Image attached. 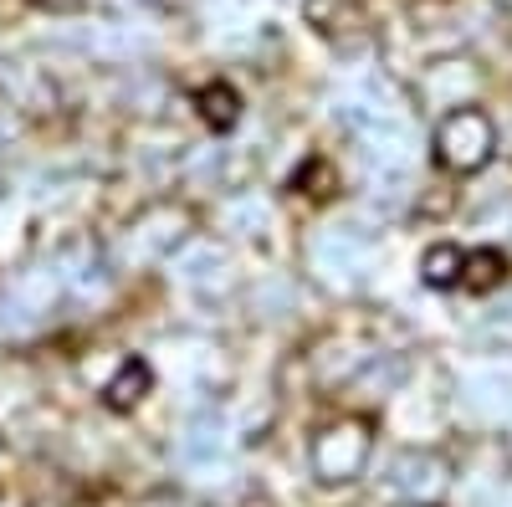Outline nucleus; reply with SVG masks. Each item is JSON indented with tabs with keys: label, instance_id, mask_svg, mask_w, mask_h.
<instances>
[{
	"label": "nucleus",
	"instance_id": "obj_4",
	"mask_svg": "<svg viewBox=\"0 0 512 507\" xmlns=\"http://www.w3.org/2000/svg\"><path fill=\"white\" fill-rule=\"evenodd\" d=\"M195 108H200V118L216 134H231L236 123H241V93L231 88V82H210V88H200L195 93Z\"/></svg>",
	"mask_w": 512,
	"mask_h": 507
},
{
	"label": "nucleus",
	"instance_id": "obj_8",
	"mask_svg": "<svg viewBox=\"0 0 512 507\" xmlns=\"http://www.w3.org/2000/svg\"><path fill=\"white\" fill-rule=\"evenodd\" d=\"M36 6L52 16H77V11H88V0H36Z\"/></svg>",
	"mask_w": 512,
	"mask_h": 507
},
{
	"label": "nucleus",
	"instance_id": "obj_1",
	"mask_svg": "<svg viewBox=\"0 0 512 507\" xmlns=\"http://www.w3.org/2000/svg\"><path fill=\"white\" fill-rule=\"evenodd\" d=\"M369 451H374L369 420H359V415L333 420V426H323V431L313 436V477H318L323 487H349V482L364 477Z\"/></svg>",
	"mask_w": 512,
	"mask_h": 507
},
{
	"label": "nucleus",
	"instance_id": "obj_3",
	"mask_svg": "<svg viewBox=\"0 0 512 507\" xmlns=\"http://www.w3.org/2000/svg\"><path fill=\"white\" fill-rule=\"evenodd\" d=\"M149 390H154V369H149L144 359H123V364H118V374L103 385V405H108V410H118V415H128V410H134Z\"/></svg>",
	"mask_w": 512,
	"mask_h": 507
},
{
	"label": "nucleus",
	"instance_id": "obj_6",
	"mask_svg": "<svg viewBox=\"0 0 512 507\" xmlns=\"http://www.w3.org/2000/svg\"><path fill=\"white\" fill-rule=\"evenodd\" d=\"M303 16H308V26H318L323 36H344V31L364 26V16H359L354 0H303Z\"/></svg>",
	"mask_w": 512,
	"mask_h": 507
},
{
	"label": "nucleus",
	"instance_id": "obj_5",
	"mask_svg": "<svg viewBox=\"0 0 512 507\" xmlns=\"http://www.w3.org/2000/svg\"><path fill=\"white\" fill-rule=\"evenodd\" d=\"M507 282V257L497 246H477V251H466V262H461V287L466 292H492Z\"/></svg>",
	"mask_w": 512,
	"mask_h": 507
},
{
	"label": "nucleus",
	"instance_id": "obj_2",
	"mask_svg": "<svg viewBox=\"0 0 512 507\" xmlns=\"http://www.w3.org/2000/svg\"><path fill=\"white\" fill-rule=\"evenodd\" d=\"M497 154V123L482 113V108H456L441 118L436 129V159L451 169V175H477V169H487Z\"/></svg>",
	"mask_w": 512,
	"mask_h": 507
},
{
	"label": "nucleus",
	"instance_id": "obj_7",
	"mask_svg": "<svg viewBox=\"0 0 512 507\" xmlns=\"http://www.w3.org/2000/svg\"><path fill=\"white\" fill-rule=\"evenodd\" d=\"M461 262H466V251H461L456 241H436V246L420 257L425 287H461Z\"/></svg>",
	"mask_w": 512,
	"mask_h": 507
}]
</instances>
